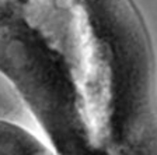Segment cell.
<instances>
[{"label":"cell","mask_w":157,"mask_h":155,"mask_svg":"<svg viewBox=\"0 0 157 155\" xmlns=\"http://www.w3.org/2000/svg\"><path fill=\"white\" fill-rule=\"evenodd\" d=\"M0 74L59 155H128L157 127V63L133 0H16Z\"/></svg>","instance_id":"6da1fadb"},{"label":"cell","mask_w":157,"mask_h":155,"mask_svg":"<svg viewBox=\"0 0 157 155\" xmlns=\"http://www.w3.org/2000/svg\"><path fill=\"white\" fill-rule=\"evenodd\" d=\"M0 155H59L24 106L0 98Z\"/></svg>","instance_id":"7a4b0ae2"},{"label":"cell","mask_w":157,"mask_h":155,"mask_svg":"<svg viewBox=\"0 0 157 155\" xmlns=\"http://www.w3.org/2000/svg\"><path fill=\"white\" fill-rule=\"evenodd\" d=\"M128 155H157V127L147 134Z\"/></svg>","instance_id":"3957f363"},{"label":"cell","mask_w":157,"mask_h":155,"mask_svg":"<svg viewBox=\"0 0 157 155\" xmlns=\"http://www.w3.org/2000/svg\"><path fill=\"white\" fill-rule=\"evenodd\" d=\"M4 7H6V0H0V20H2V16H3Z\"/></svg>","instance_id":"277c9868"}]
</instances>
